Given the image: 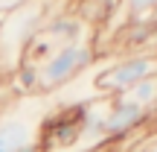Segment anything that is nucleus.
Here are the masks:
<instances>
[{"label": "nucleus", "instance_id": "f257e3e1", "mask_svg": "<svg viewBox=\"0 0 157 152\" xmlns=\"http://www.w3.org/2000/svg\"><path fill=\"white\" fill-rule=\"evenodd\" d=\"M47 9H50V0H29L26 6L0 18V59L9 68L15 64V70H17L23 50L38 35V29L47 23Z\"/></svg>", "mask_w": 157, "mask_h": 152}, {"label": "nucleus", "instance_id": "f03ea898", "mask_svg": "<svg viewBox=\"0 0 157 152\" xmlns=\"http://www.w3.org/2000/svg\"><path fill=\"white\" fill-rule=\"evenodd\" d=\"M93 59H96L93 47L84 44V41L56 50L41 64H35V91H38V94H50V91L73 82L78 73H84V70L93 64Z\"/></svg>", "mask_w": 157, "mask_h": 152}, {"label": "nucleus", "instance_id": "7ed1b4c3", "mask_svg": "<svg viewBox=\"0 0 157 152\" xmlns=\"http://www.w3.org/2000/svg\"><path fill=\"white\" fill-rule=\"evenodd\" d=\"M154 73H157V56H128V59H119V62L108 64L93 79V85L99 94L119 97L128 88H134L137 82H143V79H148Z\"/></svg>", "mask_w": 157, "mask_h": 152}, {"label": "nucleus", "instance_id": "20e7f679", "mask_svg": "<svg viewBox=\"0 0 157 152\" xmlns=\"http://www.w3.org/2000/svg\"><path fill=\"white\" fill-rule=\"evenodd\" d=\"M143 123H148V111L134 102L122 100V97H108L105 117H102V141L111 143L119 138L131 135L134 129H140Z\"/></svg>", "mask_w": 157, "mask_h": 152}, {"label": "nucleus", "instance_id": "39448f33", "mask_svg": "<svg viewBox=\"0 0 157 152\" xmlns=\"http://www.w3.org/2000/svg\"><path fill=\"white\" fill-rule=\"evenodd\" d=\"M35 143V120L23 111H15L0 120V152H21Z\"/></svg>", "mask_w": 157, "mask_h": 152}, {"label": "nucleus", "instance_id": "423d86ee", "mask_svg": "<svg viewBox=\"0 0 157 152\" xmlns=\"http://www.w3.org/2000/svg\"><path fill=\"white\" fill-rule=\"evenodd\" d=\"M119 97L128 100V102H134V105H140V108H146V111H151L154 102H157V73L148 76V79H143V82H137L134 88H128Z\"/></svg>", "mask_w": 157, "mask_h": 152}, {"label": "nucleus", "instance_id": "0eeeda50", "mask_svg": "<svg viewBox=\"0 0 157 152\" xmlns=\"http://www.w3.org/2000/svg\"><path fill=\"white\" fill-rule=\"evenodd\" d=\"M122 0H78V21H102V18L111 15L113 6H119Z\"/></svg>", "mask_w": 157, "mask_h": 152}, {"label": "nucleus", "instance_id": "6e6552de", "mask_svg": "<svg viewBox=\"0 0 157 152\" xmlns=\"http://www.w3.org/2000/svg\"><path fill=\"white\" fill-rule=\"evenodd\" d=\"M119 6H122L128 15H143V12L157 9V0H122Z\"/></svg>", "mask_w": 157, "mask_h": 152}, {"label": "nucleus", "instance_id": "1a4fd4ad", "mask_svg": "<svg viewBox=\"0 0 157 152\" xmlns=\"http://www.w3.org/2000/svg\"><path fill=\"white\" fill-rule=\"evenodd\" d=\"M29 0H0V18H6L9 12H15V9H21V6H26Z\"/></svg>", "mask_w": 157, "mask_h": 152}, {"label": "nucleus", "instance_id": "9d476101", "mask_svg": "<svg viewBox=\"0 0 157 152\" xmlns=\"http://www.w3.org/2000/svg\"><path fill=\"white\" fill-rule=\"evenodd\" d=\"M143 152H157V138H154L151 143H146V149H143Z\"/></svg>", "mask_w": 157, "mask_h": 152}, {"label": "nucleus", "instance_id": "9b49d317", "mask_svg": "<svg viewBox=\"0 0 157 152\" xmlns=\"http://www.w3.org/2000/svg\"><path fill=\"white\" fill-rule=\"evenodd\" d=\"M148 117H154V120H157V102H154V108H151V111H148Z\"/></svg>", "mask_w": 157, "mask_h": 152}, {"label": "nucleus", "instance_id": "f8f14e48", "mask_svg": "<svg viewBox=\"0 0 157 152\" xmlns=\"http://www.w3.org/2000/svg\"><path fill=\"white\" fill-rule=\"evenodd\" d=\"M90 152H108V149H105V146H99V149H90Z\"/></svg>", "mask_w": 157, "mask_h": 152}]
</instances>
